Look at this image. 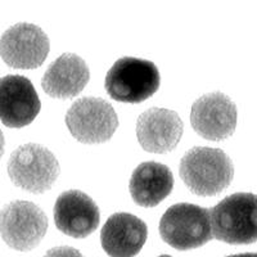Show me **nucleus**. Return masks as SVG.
Masks as SVG:
<instances>
[{"label": "nucleus", "instance_id": "obj_1", "mask_svg": "<svg viewBox=\"0 0 257 257\" xmlns=\"http://www.w3.org/2000/svg\"><path fill=\"white\" fill-rule=\"evenodd\" d=\"M179 174L190 192L211 197L230 185L234 166L230 157L221 149L194 147L181 158Z\"/></svg>", "mask_w": 257, "mask_h": 257}, {"label": "nucleus", "instance_id": "obj_3", "mask_svg": "<svg viewBox=\"0 0 257 257\" xmlns=\"http://www.w3.org/2000/svg\"><path fill=\"white\" fill-rule=\"evenodd\" d=\"M161 75L153 62L134 57L117 59L105 75L104 88L112 99L141 103L160 88Z\"/></svg>", "mask_w": 257, "mask_h": 257}, {"label": "nucleus", "instance_id": "obj_7", "mask_svg": "<svg viewBox=\"0 0 257 257\" xmlns=\"http://www.w3.org/2000/svg\"><path fill=\"white\" fill-rule=\"evenodd\" d=\"M47 230V215L34 202L13 201L2 210L0 231L11 248L17 251L34 249Z\"/></svg>", "mask_w": 257, "mask_h": 257}, {"label": "nucleus", "instance_id": "obj_9", "mask_svg": "<svg viewBox=\"0 0 257 257\" xmlns=\"http://www.w3.org/2000/svg\"><path fill=\"white\" fill-rule=\"evenodd\" d=\"M238 109L228 95L215 91L193 103L190 123L194 132L207 141H224L237 127Z\"/></svg>", "mask_w": 257, "mask_h": 257}, {"label": "nucleus", "instance_id": "obj_17", "mask_svg": "<svg viewBox=\"0 0 257 257\" xmlns=\"http://www.w3.org/2000/svg\"><path fill=\"white\" fill-rule=\"evenodd\" d=\"M228 257H257V253H239V254H231Z\"/></svg>", "mask_w": 257, "mask_h": 257}, {"label": "nucleus", "instance_id": "obj_6", "mask_svg": "<svg viewBox=\"0 0 257 257\" xmlns=\"http://www.w3.org/2000/svg\"><path fill=\"white\" fill-rule=\"evenodd\" d=\"M64 121L71 135L85 144L104 143L118 127L113 107L96 96H84L72 103Z\"/></svg>", "mask_w": 257, "mask_h": 257}, {"label": "nucleus", "instance_id": "obj_14", "mask_svg": "<svg viewBox=\"0 0 257 257\" xmlns=\"http://www.w3.org/2000/svg\"><path fill=\"white\" fill-rule=\"evenodd\" d=\"M90 79L88 64L75 53H64L50 64L41 86L52 98L67 99L81 93Z\"/></svg>", "mask_w": 257, "mask_h": 257}, {"label": "nucleus", "instance_id": "obj_2", "mask_svg": "<svg viewBox=\"0 0 257 257\" xmlns=\"http://www.w3.org/2000/svg\"><path fill=\"white\" fill-rule=\"evenodd\" d=\"M212 237L228 244L257 242V196L235 193L210 208Z\"/></svg>", "mask_w": 257, "mask_h": 257}, {"label": "nucleus", "instance_id": "obj_10", "mask_svg": "<svg viewBox=\"0 0 257 257\" xmlns=\"http://www.w3.org/2000/svg\"><path fill=\"white\" fill-rule=\"evenodd\" d=\"M39 95L27 77L7 75L0 80V118L8 127H25L40 112Z\"/></svg>", "mask_w": 257, "mask_h": 257}, {"label": "nucleus", "instance_id": "obj_11", "mask_svg": "<svg viewBox=\"0 0 257 257\" xmlns=\"http://www.w3.org/2000/svg\"><path fill=\"white\" fill-rule=\"evenodd\" d=\"M100 212L95 202L77 189L61 193L54 205L58 230L72 238H86L99 226Z\"/></svg>", "mask_w": 257, "mask_h": 257}, {"label": "nucleus", "instance_id": "obj_13", "mask_svg": "<svg viewBox=\"0 0 257 257\" xmlns=\"http://www.w3.org/2000/svg\"><path fill=\"white\" fill-rule=\"evenodd\" d=\"M148 229L143 220L127 212L111 215L100 231V243L111 257H134L143 248Z\"/></svg>", "mask_w": 257, "mask_h": 257}, {"label": "nucleus", "instance_id": "obj_8", "mask_svg": "<svg viewBox=\"0 0 257 257\" xmlns=\"http://www.w3.org/2000/svg\"><path fill=\"white\" fill-rule=\"evenodd\" d=\"M49 38L41 27L18 22L0 39V54L8 66L21 70L38 68L49 54Z\"/></svg>", "mask_w": 257, "mask_h": 257}, {"label": "nucleus", "instance_id": "obj_4", "mask_svg": "<svg viewBox=\"0 0 257 257\" xmlns=\"http://www.w3.org/2000/svg\"><path fill=\"white\" fill-rule=\"evenodd\" d=\"M160 234L179 251L199 248L212 239L210 208L193 203H176L161 217Z\"/></svg>", "mask_w": 257, "mask_h": 257}, {"label": "nucleus", "instance_id": "obj_18", "mask_svg": "<svg viewBox=\"0 0 257 257\" xmlns=\"http://www.w3.org/2000/svg\"><path fill=\"white\" fill-rule=\"evenodd\" d=\"M158 257H171V256H169V254H161V256Z\"/></svg>", "mask_w": 257, "mask_h": 257}, {"label": "nucleus", "instance_id": "obj_15", "mask_svg": "<svg viewBox=\"0 0 257 257\" xmlns=\"http://www.w3.org/2000/svg\"><path fill=\"white\" fill-rule=\"evenodd\" d=\"M174 188V176L166 165L155 161L143 162L133 171L128 189L133 201L142 207H155Z\"/></svg>", "mask_w": 257, "mask_h": 257}, {"label": "nucleus", "instance_id": "obj_5", "mask_svg": "<svg viewBox=\"0 0 257 257\" xmlns=\"http://www.w3.org/2000/svg\"><path fill=\"white\" fill-rule=\"evenodd\" d=\"M12 183L27 192L40 194L54 185L59 175V162L47 147L29 143L18 147L8 161Z\"/></svg>", "mask_w": 257, "mask_h": 257}, {"label": "nucleus", "instance_id": "obj_16", "mask_svg": "<svg viewBox=\"0 0 257 257\" xmlns=\"http://www.w3.org/2000/svg\"><path fill=\"white\" fill-rule=\"evenodd\" d=\"M44 257H85L84 254L76 248L68 247V245H61V247H56L52 248L44 254Z\"/></svg>", "mask_w": 257, "mask_h": 257}, {"label": "nucleus", "instance_id": "obj_12", "mask_svg": "<svg viewBox=\"0 0 257 257\" xmlns=\"http://www.w3.org/2000/svg\"><path fill=\"white\" fill-rule=\"evenodd\" d=\"M183 132L180 116L171 109L153 107L138 117V142L147 152H171L180 142Z\"/></svg>", "mask_w": 257, "mask_h": 257}]
</instances>
